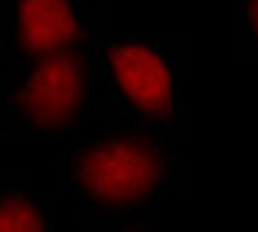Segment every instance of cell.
<instances>
[{
  "mask_svg": "<svg viewBox=\"0 0 258 232\" xmlns=\"http://www.w3.org/2000/svg\"><path fill=\"white\" fill-rule=\"evenodd\" d=\"M0 232H53L46 196L20 186V182H4V193H0Z\"/></svg>",
  "mask_w": 258,
  "mask_h": 232,
  "instance_id": "cell-5",
  "label": "cell"
},
{
  "mask_svg": "<svg viewBox=\"0 0 258 232\" xmlns=\"http://www.w3.org/2000/svg\"><path fill=\"white\" fill-rule=\"evenodd\" d=\"M93 43L33 60H14L0 86L4 136L53 140L83 120L99 97V63Z\"/></svg>",
  "mask_w": 258,
  "mask_h": 232,
  "instance_id": "cell-2",
  "label": "cell"
},
{
  "mask_svg": "<svg viewBox=\"0 0 258 232\" xmlns=\"http://www.w3.org/2000/svg\"><path fill=\"white\" fill-rule=\"evenodd\" d=\"M99 93L103 103L129 120L172 129L182 116V47L175 37L156 33H109L96 37Z\"/></svg>",
  "mask_w": 258,
  "mask_h": 232,
  "instance_id": "cell-3",
  "label": "cell"
},
{
  "mask_svg": "<svg viewBox=\"0 0 258 232\" xmlns=\"http://www.w3.org/2000/svg\"><path fill=\"white\" fill-rule=\"evenodd\" d=\"M60 189L96 219H139L179 179V150L169 129L109 126L76 140L56 166Z\"/></svg>",
  "mask_w": 258,
  "mask_h": 232,
  "instance_id": "cell-1",
  "label": "cell"
},
{
  "mask_svg": "<svg viewBox=\"0 0 258 232\" xmlns=\"http://www.w3.org/2000/svg\"><path fill=\"white\" fill-rule=\"evenodd\" d=\"M86 232H156V229L143 219H96V222H90Z\"/></svg>",
  "mask_w": 258,
  "mask_h": 232,
  "instance_id": "cell-7",
  "label": "cell"
},
{
  "mask_svg": "<svg viewBox=\"0 0 258 232\" xmlns=\"http://www.w3.org/2000/svg\"><path fill=\"white\" fill-rule=\"evenodd\" d=\"M14 60L86 47L103 33L83 0H4Z\"/></svg>",
  "mask_w": 258,
  "mask_h": 232,
  "instance_id": "cell-4",
  "label": "cell"
},
{
  "mask_svg": "<svg viewBox=\"0 0 258 232\" xmlns=\"http://www.w3.org/2000/svg\"><path fill=\"white\" fill-rule=\"evenodd\" d=\"M238 50L258 57V0H238Z\"/></svg>",
  "mask_w": 258,
  "mask_h": 232,
  "instance_id": "cell-6",
  "label": "cell"
}]
</instances>
